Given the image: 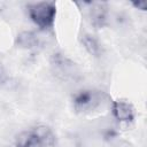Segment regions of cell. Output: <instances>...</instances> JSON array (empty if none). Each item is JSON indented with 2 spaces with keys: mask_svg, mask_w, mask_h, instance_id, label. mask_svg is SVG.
Instances as JSON below:
<instances>
[{
  "mask_svg": "<svg viewBox=\"0 0 147 147\" xmlns=\"http://www.w3.org/2000/svg\"><path fill=\"white\" fill-rule=\"evenodd\" d=\"M55 141L56 137L51 127L37 125L21 132L16 138L15 147H52Z\"/></svg>",
  "mask_w": 147,
  "mask_h": 147,
  "instance_id": "cell-1",
  "label": "cell"
},
{
  "mask_svg": "<svg viewBox=\"0 0 147 147\" xmlns=\"http://www.w3.org/2000/svg\"><path fill=\"white\" fill-rule=\"evenodd\" d=\"M28 14L32 22L40 29L46 30L53 26L56 15V3L53 1L32 2L26 6Z\"/></svg>",
  "mask_w": 147,
  "mask_h": 147,
  "instance_id": "cell-2",
  "label": "cell"
},
{
  "mask_svg": "<svg viewBox=\"0 0 147 147\" xmlns=\"http://www.w3.org/2000/svg\"><path fill=\"white\" fill-rule=\"evenodd\" d=\"M106 94L95 90H83L72 98L74 108L78 113H92L105 102Z\"/></svg>",
  "mask_w": 147,
  "mask_h": 147,
  "instance_id": "cell-3",
  "label": "cell"
},
{
  "mask_svg": "<svg viewBox=\"0 0 147 147\" xmlns=\"http://www.w3.org/2000/svg\"><path fill=\"white\" fill-rule=\"evenodd\" d=\"M52 67L54 68V72L62 79H74L75 76L78 75L75 63L61 54H54Z\"/></svg>",
  "mask_w": 147,
  "mask_h": 147,
  "instance_id": "cell-4",
  "label": "cell"
},
{
  "mask_svg": "<svg viewBox=\"0 0 147 147\" xmlns=\"http://www.w3.org/2000/svg\"><path fill=\"white\" fill-rule=\"evenodd\" d=\"M88 5L87 17L95 28H102L107 23V6L102 2H86Z\"/></svg>",
  "mask_w": 147,
  "mask_h": 147,
  "instance_id": "cell-5",
  "label": "cell"
},
{
  "mask_svg": "<svg viewBox=\"0 0 147 147\" xmlns=\"http://www.w3.org/2000/svg\"><path fill=\"white\" fill-rule=\"evenodd\" d=\"M111 113L114 117L122 123H131L134 119V109L132 105L123 100L111 102Z\"/></svg>",
  "mask_w": 147,
  "mask_h": 147,
  "instance_id": "cell-6",
  "label": "cell"
},
{
  "mask_svg": "<svg viewBox=\"0 0 147 147\" xmlns=\"http://www.w3.org/2000/svg\"><path fill=\"white\" fill-rule=\"evenodd\" d=\"M16 42L22 48L31 49V48H34L39 45V38L36 33H33L31 31H24L17 36Z\"/></svg>",
  "mask_w": 147,
  "mask_h": 147,
  "instance_id": "cell-7",
  "label": "cell"
},
{
  "mask_svg": "<svg viewBox=\"0 0 147 147\" xmlns=\"http://www.w3.org/2000/svg\"><path fill=\"white\" fill-rule=\"evenodd\" d=\"M80 41L83 44V46L85 47V49L93 56H100L102 53V48L100 42L98 41L96 38H94L93 36L88 34V33H84L80 38Z\"/></svg>",
  "mask_w": 147,
  "mask_h": 147,
  "instance_id": "cell-8",
  "label": "cell"
},
{
  "mask_svg": "<svg viewBox=\"0 0 147 147\" xmlns=\"http://www.w3.org/2000/svg\"><path fill=\"white\" fill-rule=\"evenodd\" d=\"M132 5L139 9H142L145 10L146 9V6H147V2L146 1H138V2H132Z\"/></svg>",
  "mask_w": 147,
  "mask_h": 147,
  "instance_id": "cell-9",
  "label": "cell"
},
{
  "mask_svg": "<svg viewBox=\"0 0 147 147\" xmlns=\"http://www.w3.org/2000/svg\"><path fill=\"white\" fill-rule=\"evenodd\" d=\"M5 79H6V75H5V72L2 71V69L0 68V83H3Z\"/></svg>",
  "mask_w": 147,
  "mask_h": 147,
  "instance_id": "cell-10",
  "label": "cell"
}]
</instances>
